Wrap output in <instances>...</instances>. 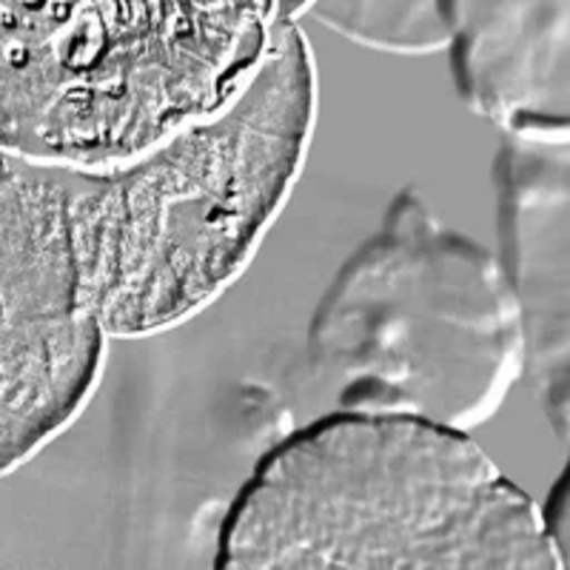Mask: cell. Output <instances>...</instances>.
Returning <instances> with one entry per match:
<instances>
[{
	"mask_svg": "<svg viewBox=\"0 0 570 570\" xmlns=\"http://www.w3.org/2000/svg\"><path fill=\"white\" fill-rule=\"evenodd\" d=\"M317 109L312 43L285 20L220 109L115 166H66L80 279L109 337L183 325L246 272L297 186Z\"/></svg>",
	"mask_w": 570,
	"mask_h": 570,
	"instance_id": "6da1fadb",
	"label": "cell"
},
{
	"mask_svg": "<svg viewBox=\"0 0 570 570\" xmlns=\"http://www.w3.org/2000/svg\"><path fill=\"white\" fill-rule=\"evenodd\" d=\"M226 570H559L542 508L471 431L340 409L274 442L217 531Z\"/></svg>",
	"mask_w": 570,
	"mask_h": 570,
	"instance_id": "7a4b0ae2",
	"label": "cell"
},
{
	"mask_svg": "<svg viewBox=\"0 0 570 570\" xmlns=\"http://www.w3.org/2000/svg\"><path fill=\"white\" fill-rule=\"evenodd\" d=\"M283 0H0V149L104 169L240 89Z\"/></svg>",
	"mask_w": 570,
	"mask_h": 570,
	"instance_id": "3957f363",
	"label": "cell"
},
{
	"mask_svg": "<svg viewBox=\"0 0 570 570\" xmlns=\"http://www.w3.org/2000/svg\"><path fill=\"white\" fill-rule=\"evenodd\" d=\"M525 323L497 252L402 188L345 257L308 323L340 409L405 411L473 431L525 376Z\"/></svg>",
	"mask_w": 570,
	"mask_h": 570,
	"instance_id": "277c9868",
	"label": "cell"
},
{
	"mask_svg": "<svg viewBox=\"0 0 570 570\" xmlns=\"http://www.w3.org/2000/svg\"><path fill=\"white\" fill-rule=\"evenodd\" d=\"M109 340L80 279L69 169L0 149V476L86 409Z\"/></svg>",
	"mask_w": 570,
	"mask_h": 570,
	"instance_id": "5b68a950",
	"label": "cell"
},
{
	"mask_svg": "<svg viewBox=\"0 0 570 570\" xmlns=\"http://www.w3.org/2000/svg\"><path fill=\"white\" fill-rule=\"evenodd\" d=\"M499 259L525 323V374L570 445V140L505 137L493 163Z\"/></svg>",
	"mask_w": 570,
	"mask_h": 570,
	"instance_id": "8992f818",
	"label": "cell"
},
{
	"mask_svg": "<svg viewBox=\"0 0 570 570\" xmlns=\"http://www.w3.org/2000/svg\"><path fill=\"white\" fill-rule=\"evenodd\" d=\"M456 91L502 137L570 140V0H440Z\"/></svg>",
	"mask_w": 570,
	"mask_h": 570,
	"instance_id": "52a82bcc",
	"label": "cell"
},
{
	"mask_svg": "<svg viewBox=\"0 0 570 570\" xmlns=\"http://www.w3.org/2000/svg\"><path fill=\"white\" fill-rule=\"evenodd\" d=\"M305 12L374 52L416 58L448 46L440 0H312Z\"/></svg>",
	"mask_w": 570,
	"mask_h": 570,
	"instance_id": "ba28073f",
	"label": "cell"
},
{
	"mask_svg": "<svg viewBox=\"0 0 570 570\" xmlns=\"http://www.w3.org/2000/svg\"><path fill=\"white\" fill-rule=\"evenodd\" d=\"M539 508H542L544 531H548V539H551L559 568L570 570V456Z\"/></svg>",
	"mask_w": 570,
	"mask_h": 570,
	"instance_id": "9c48e42d",
	"label": "cell"
}]
</instances>
